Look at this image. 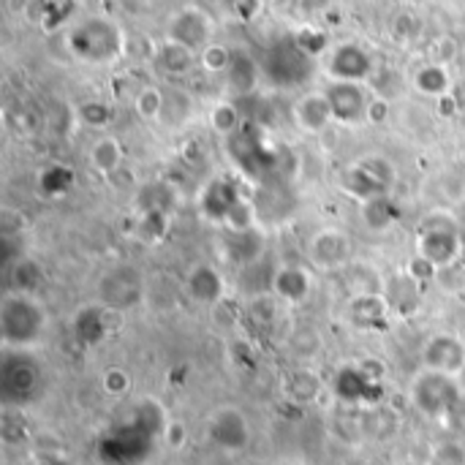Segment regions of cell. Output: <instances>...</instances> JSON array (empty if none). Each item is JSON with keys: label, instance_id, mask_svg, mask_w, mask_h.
<instances>
[{"label": "cell", "instance_id": "14", "mask_svg": "<svg viewBox=\"0 0 465 465\" xmlns=\"http://www.w3.org/2000/svg\"><path fill=\"white\" fill-rule=\"evenodd\" d=\"M327 74L332 76V82L362 84L373 74V60L360 44H341L327 60Z\"/></svg>", "mask_w": 465, "mask_h": 465}, {"label": "cell", "instance_id": "19", "mask_svg": "<svg viewBox=\"0 0 465 465\" xmlns=\"http://www.w3.org/2000/svg\"><path fill=\"white\" fill-rule=\"evenodd\" d=\"M262 63L251 54V52H234L232 54V65L226 71V87L232 95L237 98H248L251 93H256L259 82H262Z\"/></svg>", "mask_w": 465, "mask_h": 465}, {"label": "cell", "instance_id": "42", "mask_svg": "<svg viewBox=\"0 0 465 465\" xmlns=\"http://www.w3.org/2000/svg\"><path fill=\"white\" fill-rule=\"evenodd\" d=\"M163 436H166V444H169L172 450H183V447H185V439H188V433H185V425H183V422H169Z\"/></svg>", "mask_w": 465, "mask_h": 465}, {"label": "cell", "instance_id": "15", "mask_svg": "<svg viewBox=\"0 0 465 465\" xmlns=\"http://www.w3.org/2000/svg\"><path fill=\"white\" fill-rule=\"evenodd\" d=\"M101 300L104 305L114 308V311H125L131 305H136L142 300V281H139V272L131 270V267H120V270H112L104 275L101 286Z\"/></svg>", "mask_w": 465, "mask_h": 465}, {"label": "cell", "instance_id": "17", "mask_svg": "<svg viewBox=\"0 0 465 465\" xmlns=\"http://www.w3.org/2000/svg\"><path fill=\"white\" fill-rule=\"evenodd\" d=\"M346 316L354 327L360 330H387L395 319V313L390 311L387 300L381 294H362V297H351L346 305Z\"/></svg>", "mask_w": 465, "mask_h": 465}, {"label": "cell", "instance_id": "23", "mask_svg": "<svg viewBox=\"0 0 465 465\" xmlns=\"http://www.w3.org/2000/svg\"><path fill=\"white\" fill-rule=\"evenodd\" d=\"M272 294L297 305L311 294V275L302 267H281L272 275Z\"/></svg>", "mask_w": 465, "mask_h": 465}, {"label": "cell", "instance_id": "44", "mask_svg": "<svg viewBox=\"0 0 465 465\" xmlns=\"http://www.w3.org/2000/svg\"><path fill=\"white\" fill-rule=\"evenodd\" d=\"M384 117H387V104L384 101H373L371 112H368V120L371 123H384Z\"/></svg>", "mask_w": 465, "mask_h": 465}, {"label": "cell", "instance_id": "18", "mask_svg": "<svg viewBox=\"0 0 465 465\" xmlns=\"http://www.w3.org/2000/svg\"><path fill=\"white\" fill-rule=\"evenodd\" d=\"M221 248H223V259L237 264V267H251L262 259V248H264V237L259 229L251 232H229L223 229L221 234Z\"/></svg>", "mask_w": 465, "mask_h": 465}, {"label": "cell", "instance_id": "22", "mask_svg": "<svg viewBox=\"0 0 465 465\" xmlns=\"http://www.w3.org/2000/svg\"><path fill=\"white\" fill-rule=\"evenodd\" d=\"M38 387V368L30 362V360H11L5 368H3V392L8 398H27L33 395Z\"/></svg>", "mask_w": 465, "mask_h": 465}, {"label": "cell", "instance_id": "6", "mask_svg": "<svg viewBox=\"0 0 465 465\" xmlns=\"http://www.w3.org/2000/svg\"><path fill=\"white\" fill-rule=\"evenodd\" d=\"M463 251L465 242L452 223L422 226V232L417 234V256L428 259L436 270L458 264L463 259Z\"/></svg>", "mask_w": 465, "mask_h": 465}, {"label": "cell", "instance_id": "38", "mask_svg": "<svg viewBox=\"0 0 465 465\" xmlns=\"http://www.w3.org/2000/svg\"><path fill=\"white\" fill-rule=\"evenodd\" d=\"M79 120L90 128H106L112 120V106L106 101H87L79 106Z\"/></svg>", "mask_w": 465, "mask_h": 465}, {"label": "cell", "instance_id": "7", "mask_svg": "<svg viewBox=\"0 0 465 465\" xmlns=\"http://www.w3.org/2000/svg\"><path fill=\"white\" fill-rule=\"evenodd\" d=\"M215 25L213 16L204 14L202 8H180L169 16L166 22V41H174L180 46H188L191 52H202L204 46H210V35H213Z\"/></svg>", "mask_w": 465, "mask_h": 465}, {"label": "cell", "instance_id": "30", "mask_svg": "<svg viewBox=\"0 0 465 465\" xmlns=\"http://www.w3.org/2000/svg\"><path fill=\"white\" fill-rule=\"evenodd\" d=\"M41 267L33 262V259H19L14 267H11V286H14V294H27L33 297L41 286Z\"/></svg>", "mask_w": 465, "mask_h": 465}, {"label": "cell", "instance_id": "11", "mask_svg": "<svg viewBox=\"0 0 465 465\" xmlns=\"http://www.w3.org/2000/svg\"><path fill=\"white\" fill-rule=\"evenodd\" d=\"M422 360H425V368L430 373H441V376L458 379L465 371V343L458 335L439 332V335H433L425 343Z\"/></svg>", "mask_w": 465, "mask_h": 465}, {"label": "cell", "instance_id": "34", "mask_svg": "<svg viewBox=\"0 0 465 465\" xmlns=\"http://www.w3.org/2000/svg\"><path fill=\"white\" fill-rule=\"evenodd\" d=\"M139 204H142V213H169L172 204H174V196H172V191L166 185L155 183V185L142 188Z\"/></svg>", "mask_w": 465, "mask_h": 465}, {"label": "cell", "instance_id": "47", "mask_svg": "<svg viewBox=\"0 0 465 465\" xmlns=\"http://www.w3.org/2000/svg\"><path fill=\"white\" fill-rule=\"evenodd\" d=\"M46 465H65V463H46Z\"/></svg>", "mask_w": 465, "mask_h": 465}, {"label": "cell", "instance_id": "3", "mask_svg": "<svg viewBox=\"0 0 465 465\" xmlns=\"http://www.w3.org/2000/svg\"><path fill=\"white\" fill-rule=\"evenodd\" d=\"M395 183V166L381 158V155H371L362 158L357 163H351L343 174H341V188L346 196L357 199L360 204L390 196Z\"/></svg>", "mask_w": 465, "mask_h": 465}, {"label": "cell", "instance_id": "24", "mask_svg": "<svg viewBox=\"0 0 465 465\" xmlns=\"http://www.w3.org/2000/svg\"><path fill=\"white\" fill-rule=\"evenodd\" d=\"M188 294H191V300H196L202 305L218 302L223 297V281H221L218 270H213L207 264L191 270V275H188Z\"/></svg>", "mask_w": 465, "mask_h": 465}, {"label": "cell", "instance_id": "12", "mask_svg": "<svg viewBox=\"0 0 465 465\" xmlns=\"http://www.w3.org/2000/svg\"><path fill=\"white\" fill-rule=\"evenodd\" d=\"M240 202H242L240 188L229 177H213L202 188V193H199V210H202V215L207 221H213V223H221V226H226L229 215L234 213V207Z\"/></svg>", "mask_w": 465, "mask_h": 465}, {"label": "cell", "instance_id": "36", "mask_svg": "<svg viewBox=\"0 0 465 465\" xmlns=\"http://www.w3.org/2000/svg\"><path fill=\"white\" fill-rule=\"evenodd\" d=\"M169 232V213H142L139 237L147 242H158Z\"/></svg>", "mask_w": 465, "mask_h": 465}, {"label": "cell", "instance_id": "13", "mask_svg": "<svg viewBox=\"0 0 465 465\" xmlns=\"http://www.w3.org/2000/svg\"><path fill=\"white\" fill-rule=\"evenodd\" d=\"M210 439L223 452H242L251 441V425L240 409H221L210 420Z\"/></svg>", "mask_w": 465, "mask_h": 465}, {"label": "cell", "instance_id": "35", "mask_svg": "<svg viewBox=\"0 0 465 465\" xmlns=\"http://www.w3.org/2000/svg\"><path fill=\"white\" fill-rule=\"evenodd\" d=\"M232 49L223 44H210L199 52V63L210 71V74H226L232 65Z\"/></svg>", "mask_w": 465, "mask_h": 465}, {"label": "cell", "instance_id": "32", "mask_svg": "<svg viewBox=\"0 0 465 465\" xmlns=\"http://www.w3.org/2000/svg\"><path fill=\"white\" fill-rule=\"evenodd\" d=\"M74 185V172L65 169L63 163H49L41 174H38V188L46 196H63L68 188Z\"/></svg>", "mask_w": 465, "mask_h": 465}, {"label": "cell", "instance_id": "2", "mask_svg": "<svg viewBox=\"0 0 465 465\" xmlns=\"http://www.w3.org/2000/svg\"><path fill=\"white\" fill-rule=\"evenodd\" d=\"M46 330V313L27 294H5L0 302V335L5 346H33Z\"/></svg>", "mask_w": 465, "mask_h": 465}, {"label": "cell", "instance_id": "9", "mask_svg": "<svg viewBox=\"0 0 465 465\" xmlns=\"http://www.w3.org/2000/svg\"><path fill=\"white\" fill-rule=\"evenodd\" d=\"M351 237L343 229H322L311 237L308 253L319 270H346L351 267Z\"/></svg>", "mask_w": 465, "mask_h": 465}, {"label": "cell", "instance_id": "40", "mask_svg": "<svg viewBox=\"0 0 465 465\" xmlns=\"http://www.w3.org/2000/svg\"><path fill=\"white\" fill-rule=\"evenodd\" d=\"M101 384H104V392H106V395L120 398V395H125V392L131 390V376H128L123 368H109V371L104 373Z\"/></svg>", "mask_w": 465, "mask_h": 465}, {"label": "cell", "instance_id": "45", "mask_svg": "<svg viewBox=\"0 0 465 465\" xmlns=\"http://www.w3.org/2000/svg\"><path fill=\"white\" fill-rule=\"evenodd\" d=\"M452 98H455V104L460 106V112L465 109V76L463 79H458L455 84H452V93H450Z\"/></svg>", "mask_w": 465, "mask_h": 465}, {"label": "cell", "instance_id": "8", "mask_svg": "<svg viewBox=\"0 0 465 465\" xmlns=\"http://www.w3.org/2000/svg\"><path fill=\"white\" fill-rule=\"evenodd\" d=\"M330 109H332V120L343 123V125H362L368 120L371 112V98L362 90V84L354 82H330L324 90Z\"/></svg>", "mask_w": 465, "mask_h": 465}, {"label": "cell", "instance_id": "26", "mask_svg": "<svg viewBox=\"0 0 465 465\" xmlns=\"http://www.w3.org/2000/svg\"><path fill=\"white\" fill-rule=\"evenodd\" d=\"M74 332L82 343H90V346L101 343L109 332V313L98 308H84L74 322Z\"/></svg>", "mask_w": 465, "mask_h": 465}, {"label": "cell", "instance_id": "39", "mask_svg": "<svg viewBox=\"0 0 465 465\" xmlns=\"http://www.w3.org/2000/svg\"><path fill=\"white\" fill-rule=\"evenodd\" d=\"M294 41H297V46H300L308 57L324 54V52H327V44H330L327 33H324V30H313V27L300 30V33L294 35Z\"/></svg>", "mask_w": 465, "mask_h": 465}, {"label": "cell", "instance_id": "41", "mask_svg": "<svg viewBox=\"0 0 465 465\" xmlns=\"http://www.w3.org/2000/svg\"><path fill=\"white\" fill-rule=\"evenodd\" d=\"M409 275L420 283V281H433V278L439 275V270H436L428 259H422V256L414 253V259H411V264H409Z\"/></svg>", "mask_w": 465, "mask_h": 465}, {"label": "cell", "instance_id": "48", "mask_svg": "<svg viewBox=\"0 0 465 465\" xmlns=\"http://www.w3.org/2000/svg\"><path fill=\"white\" fill-rule=\"evenodd\" d=\"M463 199H465V188H463Z\"/></svg>", "mask_w": 465, "mask_h": 465}, {"label": "cell", "instance_id": "31", "mask_svg": "<svg viewBox=\"0 0 465 465\" xmlns=\"http://www.w3.org/2000/svg\"><path fill=\"white\" fill-rule=\"evenodd\" d=\"M210 123H213V131L215 134H221V136H234L245 123H242V117H240V109H237V104H232V101H221V104H215L213 106V112H210Z\"/></svg>", "mask_w": 465, "mask_h": 465}, {"label": "cell", "instance_id": "43", "mask_svg": "<svg viewBox=\"0 0 465 465\" xmlns=\"http://www.w3.org/2000/svg\"><path fill=\"white\" fill-rule=\"evenodd\" d=\"M436 104H439V114H441V117H452V114H458V112H460V106L455 104V98H452V95H444V98H439Z\"/></svg>", "mask_w": 465, "mask_h": 465}, {"label": "cell", "instance_id": "1", "mask_svg": "<svg viewBox=\"0 0 465 465\" xmlns=\"http://www.w3.org/2000/svg\"><path fill=\"white\" fill-rule=\"evenodd\" d=\"M65 44L71 49L74 57L84 60V63H112L125 52V35L120 30V25L109 16L93 14L87 19H82L76 27L68 30Z\"/></svg>", "mask_w": 465, "mask_h": 465}, {"label": "cell", "instance_id": "5", "mask_svg": "<svg viewBox=\"0 0 465 465\" xmlns=\"http://www.w3.org/2000/svg\"><path fill=\"white\" fill-rule=\"evenodd\" d=\"M259 63H262V74H264L272 84H278V87H292V84H300L302 79H308L313 57H308V54L297 46V41L292 38V41H286V44H283V41L272 44V46L264 52V57H262Z\"/></svg>", "mask_w": 465, "mask_h": 465}, {"label": "cell", "instance_id": "10", "mask_svg": "<svg viewBox=\"0 0 465 465\" xmlns=\"http://www.w3.org/2000/svg\"><path fill=\"white\" fill-rule=\"evenodd\" d=\"M229 153L245 169L248 174H262L264 169L275 166V153L267 147L264 136L253 125H242L232 139H229Z\"/></svg>", "mask_w": 465, "mask_h": 465}, {"label": "cell", "instance_id": "33", "mask_svg": "<svg viewBox=\"0 0 465 465\" xmlns=\"http://www.w3.org/2000/svg\"><path fill=\"white\" fill-rule=\"evenodd\" d=\"M134 106H136L139 117H144V120H158V117L163 114V109H166V95H163L161 87L147 84L144 90H139Z\"/></svg>", "mask_w": 465, "mask_h": 465}, {"label": "cell", "instance_id": "20", "mask_svg": "<svg viewBox=\"0 0 465 465\" xmlns=\"http://www.w3.org/2000/svg\"><path fill=\"white\" fill-rule=\"evenodd\" d=\"M294 123L308 134H322L332 123V109L324 93H308L294 104Z\"/></svg>", "mask_w": 465, "mask_h": 465}, {"label": "cell", "instance_id": "27", "mask_svg": "<svg viewBox=\"0 0 465 465\" xmlns=\"http://www.w3.org/2000/svg\"><path fill=\"white\" fill-rule=\"evenodd\" d=\"M123 161V147L114 136H98L90 147V166L101 174H112L120 169Z\"/></svg>", "mask_w": 465, "mask_h": 465}, {"label": "cell", "instance_id": "21", "mask_svg": "<svg viewBox=\"0 0 465 465\" xmlns=\"http://www.w3.org/2000/svg\"><path fill=\"white\" fill-rule=\"evenodd\" d=\"M390 305V311L401 319L411 316L420 308V289L417 281L406 272V275H395L392 281H384V294H381Z\"/></svg>", "mask_w": 465, "mask_h": 465}, {"label": "cell", "instance_id": "29", "mask_svg": "<svg viewBox=\"0 0 465 465\" xmlns=\"http://www.w3.org/2000/svg\"><path fill=\"white\" fill-rule=\"evenodd\" d=\"M362 221L368 229L373 232H384L390 229L395 221H398V207L392 204L390 196H381V199H373V202H365L362 204Z\"/></svg>", "mask_w": 465, "mask_h": 465}, {"label": "cell", "instance_id": "46", "mask_svg": "<svg viewBox=\"0 0 465 465\" xmlns=\"http://www.w3.org/2000/svg\"><path fill=\"white\" fill-rule=\"evenodd\" d=\"M460 264H463V270H465V251H463V259H460Z\"/></svg>", "mask_w": 465, "mask_h": 465}, {"label": "cell", "instance_id": "16", "mask_svg": "<svg viewBox=\"0 0 465 465\" xmlns=\"http://www.w3.org/2000/svg\"><path fill=\"white\" fill-rule=\"evenodd\" d=\"M335 395L343 403L368 406V403H376L379 401L381 387H379V379H373L362 365L360 368H343L335 376Z\"/></svg>", "mask_w": 465, "mask_h": 465}, {"label": "cell", "instance_id": "25", "mask_svg": "<svg viewBox=\"0 0 465 465\" xmlns=\"http://www.w3.org/2000/svg\"><path fill=\"white\" fill-rule=\"evenodd\" d=\"M452 79H450V71L441 65V63H428L422 65L417 74H414V87L422 93V95H430V98H444L452 93Z\"/></svg>", "mask_w": 465, "mask_h": 465}, {"label": "cell", "instance_id": "4", "mask_svg": "<svg viewBox=\"0 0 465 465\" xmlns=\"http://www.w3.org/2000/svg\"><path fill=\"white\" fill-rule=\"evenodd\" d=\"M411 401H414V409L420 414H425L428 420L447 422L458 411L463 392H460L458 379L425 371L422 376H417V381L411 387Z\"/></svg>", "mask_w": 465, "mask_h": 465}, {"label": "cell", "instance_id": "28", "mask_svg": "<svg viewBox=\"0 0 465 465\" xmlns=\"http://www.w3.org/2000/svg\"><path fill=\"white\" fill-rule=\"evenodd\" d=\"M158 63L166 74L172 76H185L193 63H196V52H191L188 46H180L174 41H163L158 49Z\"/></svg>", "mask_w": 465, "mask_h": 465}, {"label": "cell", "instance_id": "37", "mask_svg": "<svg viewBox=\"0 0 465 465\" xmlns=\"http://www.w3.org/2000/svg\"><path fill=\"white\" fill-rule=\"evenodd\" d=\"M289 392H292L294 401L308 403V401H313V398L319 395V379H316L311 371H297V373L292 376Z\"/></svg>", "mask_w": 465, "mask_h": 465}]
</instances>
